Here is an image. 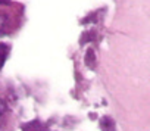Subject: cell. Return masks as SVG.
Returning a JSON list of instances; mask_svg holds the SVG:
<instances>
[{
	"mask_svg": "<svg viewBox=\"0 0 150 131\" xmlns=\"http://www.w3.org/2000/svg\"><path fill=\"white\" fill-rule=\"evenodd\" d=\"M6 56H8V46L6 44H0V68L3 67Z\"/></svg>",
	"mask_w": 150,
	"mask_h": 131,
	"instance_id": "obj_1",
	"label": "cell"
},
{
	"mask_svg": "<svg viewBox=\"0 0 150 131\" xmlns=\"http://www.w3.org/2000/svg\"><path fill=\"white\" fill-rule=\"evenodd\" d=\"M5 109H6V106H5V102H3V100H0V115H2V113L5 112Z\"/></svg>",
	"mask_w": 150,
	"mask_h": 131,
	"instance_id": "obj_2",
	"label": "cell"
},
{
	"mask_svg": "<svg viewBox=\"0 0 150 131\" xmlns=\"http://www.w3.org/2000/svg\"><path fill=\"white\" fill-rule=\"evenodd\" d=\"M3 27H5V18H3V16H0V31L3 30Z\"/></svg>",
	"mask_w": 150,
	"mask_h": 131,
	"instance_id": "obj_3",
	"label": "cell"
}]
</instances>
